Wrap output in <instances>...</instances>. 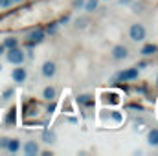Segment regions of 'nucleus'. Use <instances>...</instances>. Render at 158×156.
<instances>
[{
	"label": "nucleus",
	"instance_id": "7ed1b4c3",
	"mask_svg": "<svg viewBox=\"0 0 158 156\" xmlns=\"http://www.w3.org/2000/svg\"><path fill=\"white\" fill-rule=\"evenodd\" d=\"M138 77V70L136 68H131V70H127V72H119L116 79L118 81H131V79H136Z\"/></svg>",
	"mask_w": 158,
	"mask_h": 156
},
{
	"label": "nucleus",
	"instance_id": "f257e3e1",
	"mask_svg": "<svg viewBox=\"0 0 158 156\" xmlns=\"http://www.w3.org/2000/svg\"><path fill=\"white\" fill-rule=\"evenodd\" d=\"M7 61H9L11 64H20V63L24 61V53L15 46V48L7 50Z\"/></svg>",
	"mask_w": 158,
	"mask_h": 156
},
{
	"label": "nucleus",
	"instance_id": "4468645a",
	"mask_svg": "<svg viewBox=\"0 0 158 156\" xmlns=\"http://www.w3.org/2000/svg\"><path fill=\"white\" fill-rule=\"evenodd\" d=\"M42 138H44V142H48V143H52V142L55 140V136H53V132H48V130H46V132L42 134Z\"/></svg>",
	"mask_w": 158,
	"mask_h": 156
},
{
	"label": "nucleus",
	"instance_id": "6ab92c4d",
	"mask_svg": "<svg viewBox=\"0 0 158 156\" xmlns=\"http://www.w3.org/2000/svg\"><path fill=\"white\" fill-rule=\"evenodd\" d=\"M55 28H57L55 24H52V26H48V33H53V31H55Z\"/></svg>",
	"mask_w": 158,
	"mask_h": 156
},
{
	"label": "nucleus",
	"instance_id": "aec40b11",
	"mask_svg": "<svg viewBox=\"0 0 158 156\" xmlns=\"http://www.w3.org/2000/svg\"><path fill=\"white\" fill-rule=\"evenodd\" d=\"M6 145H7V140H6V138H2V140H0V147H4V149H6Z\"/></svg>",
	"mask_w": 158,
	"mask_h": 156
},
{
	"label": "nucleus",
	"instance_id": "6e6552de",
	"mask_svg": "<svg viewBox=\"0 0 158 156\" xmlns=\"http://www.w3.org/2000/svg\"><path fill=\"white\" fill-rule=\"evenodd\" d=\"M24 151H26V154H37V153H39V147H37L33 142H28L26 147H24Z\"/></svg>",
	"mask_w": 158,
	"mask_h": 156
},
{
	"label": "nucleus",
	"instance_id": "f3484780",
	"mask_svg": "<svg viewBox=\"0 0 158 156\" xmlns=\"http://www.w3.org/2000/svg\"><path fill=\"white\" fill-rule=\"evenodd\" d=\"M77 101L79 103H83V105H92V99H88V96H81Z\"/></svg>",
	"mask_w": 158,
	"mask_h": 156
},
{
	"label": "nucleus",
	"instance_id": "f03ea898",
	"mask_svg": "<svg viewBox=\"0 0 158 156\" xmlns=\"http://www.w3.org/2000/svg\"><path fill=\"white\" fill-rule=\"evenodd\" d=\"M129 33H131V39L132 40H143L145 39V28L142 24H132Z\"/></svg>",
	"mask_w": 158,
	"mask_h": 156
},
{
	"label": "nucleus",
	"instance_id": "b1692460",
	"mask_svg": "<svg viewBox=\"0 0 158 156\" xmlns=\"http://www.w3.org/2000/svg\"><path fill=\"white\" fill-rule=\"evenodd\" d=\"M13 2H19V0H13Z\"/></svg>",
	"mask_w": 158,
	"mask_h": 156
},
{
	"label": "nucleus",
	"instance_id": "5701e85b",
	"mask_svg": "<svg viewBox=\"0 0 158 156\" xmlns=\"http://www.w3.org/2000/svg\"><path fill=\"white\" fill-rule=\"evenodd\" d=\"M2 51H4V46H0V55H2Z\"/></svg>",
	"mask_w": 158,
	"mask_h": 156
},
{
	"label": "nucleus",
	"instance_id": "a211bd4d",
	"mask_svg": "<svg viewBox=\"0 0 158 156\" xmlns=\"http://www.w3.org/2000/svg\"><path fill=\"white\" fill-rule=\"evenodd\" d=\"M13 0H0V6H4V7H7L9 4H11Z\"/></svg>",
	"mask_w": 158,
	"mask_h": 156
},
{
	"label": "nucleus",
	"instance_id": "0eeeda50",
	"mask_svg": "<svg viewBox=\"0 0 158 156\" xmlns=\"http://www.w3.org/2000/svg\"><path fill=\"white\" fill-rule=\"evenodd\" d=\"M13 79H15L17 83H22V81L26 79V70H24V68H15V70H13Z\"/></svg>",
	"mask_w": 158,
	"mask_h": 156
},
{
	"label": "nucleus",
	"instance_id": "9b49d317",
	"mask_svg": "<svg viewBox=\"0 0 158 156\" xmlns=\"http://www.w3.org/2000/svg\"><path fill=\"white\" fill-rule=\"evenodd\" d=\"M149 143L151 145H158V129H153L149 132Z\"/></svg>",
	"mask_w": 158,
	"mask_h": 156
},
{
	"label": "nucleus",
	"instance_id": "20e7f679",
	"mask_svg": "<svg viewBox=\"0 0 158 156\" xmlns=\"http://www.w3.org/2000/svg\"><path fill=\"white\" fill-rule=\"evenodd\" d=\"M42 39H44V31H42V30L31 31V33H30V46H31V44H39Z\"/></svg>",
	"mask_w": 158,
	"mask_h": 156
},
{
	"label": "nucleus",
	"instance_id": "2eb2a0df",
	"mask_svg": "<svg viewBox=\"0 0 158 156\" xmlns=\"http://www.w3.org/2000/svg\"><path fill=\"white\" fill-rule=\"evenodd\" d=\"M15 114H17V109L13 107V109L9 110V116H7V123H15Z\"/></svg>",
	"mask_w": 158,
	"mask_h": 156
},
{
	"label": "nucleus",
	"instance_id": "dca6fc26",
	"mask_svg": "<svg viewBox=\"0 0 158 156\" xmlns=\"http://www.w3.org/2000/svg\"><path fill=\"white\" fill-rule=\"evenodd\" d=\"M96 7H98V0H90V2L86 4V9H88V11H94Z\"/></svg>",
	"mask_w": 158,
	"mask_h": 156
},
{
	"label": "nucleus",
	"instance_id": "ddd939ff",
	"mask_svg": "<svg viewBox=\"0 0 158 156\" xmlns=\"http://www.w3.org/2000/svg\"><path fill=\"white\" fill-rule=\"evenodd\" d=\"M44 97L50 101V99H53L55 97V88H52V86H48V88H44Z\"/></svg>",
	"mask_w": 158,
	"mask_h": 156
},
{
	"label": "nucleus",
	"instance_id": "4be33fe9",
	"mask_svg": "<svg viewBox=\"0 0 158 156\" xmlns=\"http://www.w3.org/2000/svg\"><path fill=\"white\" fill-rule=\"evenodd\" d=\"M112 117H114L116 121H119V119H121V116H119V114H112Z\"/></svg>",
	"mask_w": 158,
	"mask_h": 156
},
{
	"label": "nucleus",
	"instance_id": "423d86ee",
	"mask_svg": "<svg viewBox=\"0 0 158 156\" xmlns=\"http://www.w3.org/2000/svg\"><path fill=\"white\" fill-rule=\"evenodd\" d=\"M42 74H44L46 77H52V76L55 74V64H53V63H44V66H42Z\"/></svg>",
	"mask_w": 158,
	"mask_h": 156
},
{
	"label": "nucleus",
	"instance_id": "1a4fd4ad",
	"mask_svg": "<svg viewBox=\"0 0 158 156\" xmlns=\"http://www.w3.org/2000/svg\"><path fill=\"white\" fill-rule=\"evenodd\" d=\"M7 151H11V153H15V151H19V147H20V143H19V140H7Z\"/></svg>",
	"mask_w": 158,
	"mask_h": 156
},
{
	"label": "nucleus",
	"instance_id": "9d476101",
	"mask_svg": "<svg viewBox=\"0 0 158 156\" xmlns=\"http://www.w3.org/2000/svg\"><path fill=\"white\" fill-rule=\"evenodd\" d=\"M17 44H19V40L13 39V37H9V39L4 40V44H2V46H4V50H11V48H15Z\"/></svg>",
	"mask_w": 158,
	"mask_h": 156
},
{
	"label": "nucleus",
	"instance_id": "f8f14e48",
	"mask_svg": "<svg viewBox=\"0 0 158 156\" xmlns=\"http://www.w3.org/2000/svg\"><path fill=\"white\" fill-rule=\"evenodd\" d=\"M142 53H143V55H153V53H156V46H153V44H147V46H143Z\"/></svg>",
	"mask_w": 158,
	"mask_h": 156
},
{
	"label": "nucleus",
	"instance_id": "39448f33",
	"mask_svg": "<svg viewBox=\"0 0 158 156\" xmlns=\"http://www.w3.org/2000/svg\"><path fill=\"white\" fill-rule=\"evenodd\" d=\"M112 55H114V59H125L127 57V48L125 46H116L112 50Z\"/></svg>",
	"mask_w": 158,
	"mask_h": 156
},
{
	"label": "nucleus",
	"instance_id": "412c9836",
	"mask_svg": "<svg viewBox=\"0 0 158 156\" xmlns=\"http://www.w3.org/2000/svg\"><path fill=\"white\" fill-rule=\"evenodd\" d=\"M53 110H55V105H50V107H48V112H50V114H52V112H53Z\"/></svg>",
	"mask_w": 158,
	"mask_h": 156
}]
</instances>
